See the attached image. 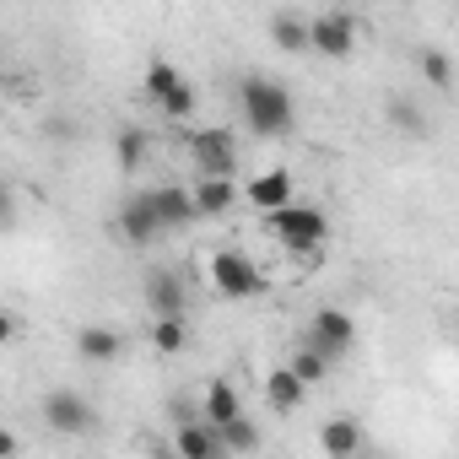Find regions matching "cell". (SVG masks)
<instances>
[{"mask_svg": "<svg viewBox=\"0 0 459 459\" xmlns=\"http://www.w3.org/2000/svg\"><path fill=\"white\" fill-rule=\"evenodd\" d=\"M238 108H244V125L260 135V141H281L287 130H292V92H287V82H276V76H244L238 82Z\"/></svg>", "mask_w": 459, "mask_h": 459, "instance_id": "6da1fadb", "label": "cell"}, {"mask_svg": "<svg viewBox=\"0 0 459 459\" xmlns=\"http://www.w3.org/2000/svg\"><path fill=\"white\" fill-rule=\"evenodd\" d=\"M298 346H308V351H319L325 362H341L351 346H357V319L346 314V308H319L308 325H303V335H298Z\"/></svg>", "mask_w": 459, "mask_h": 459, "instance_id": "7a4b0ae2", "label": "cell"}, {"mask_svg": "<svg viewBox=\"0 0 459 459\" xmlns=\"http://www.w3.org/2000/svg\"><path fill=\"white\" fill-rule=\"evenodd\" d=\"M271 233L292 249V255H314L325 238H330V216L319 205H287L271 216Z\"/></svg>", "mask_w": 459, "mask_h": 459, "instance_id": "3957f363", "label": "cell"}, {"mask_svg": "<svg viewBox=\"0 0 459 459\" xmlns=\"http://www.w3.org/2000/svg\"><path fill=\"white\" fill-rule=\"evenodd\" d=\"M211 287H216L221 298L244 303V298L265 292V276H260V265H255L244 249H216V255H211Z\"/></svg>", "mask_w": 459, "mask_h": 459, "instance_id": "277c9868", "label": "cell"}, {"mask_svg": "<svg viewBox=\"0 0 459 459\" xmlns=\"http://www.w3.org/2000/svg\"><path fill=\"white\" fill-rule=\"evenodd\" d=\"M146 98L168 114V119H189L195 114V87H189V76L178 71V65H168V60H152L146 65Z\"/></svg>", "mask_w": 459, "mask_h": 459, "instance_id": "5b68a950", "label": "cell"}, {"mask_svg": "<svg viewBox=\"0 0 459 459\" xmlns=\"http://www.w3.org/2000/svg\"><path fill=\"white\" fill-rule=\"evenodd\" d=\"M189 162L200 178H233L238 173V141L233 130H195L189 135Z\"/></svg>", "mask_w": 459, "mask_h": 459, "instance_id": "8992f818", "label": "cell"}, {"mask_svg": "<svg viewBox=\"0 0 459 459\" xmlns=\"http://www.w3.org/2000/svg\"><path fill=\"white\" fill-rule=\"evenodd\" d=\"M44 427L60 432V437H82L98 427V411L76 394V389H49L44 394Z\"/></svg>", "mask_w": 459, "mask_h": 459, "instance_id": "52a82bcc", "label": "cell"}, {"mask_svg": "<svg viewBox=\"0 0 459 459\" xmlns=\"http://www.w3.org/2000/svg\"><path fill=\"white\" fill-rule=\"evenodd\" d=\"M308 22H314V55L346 60V55L357 49V17H351V12L330 6V12H319V17H308Z\"/></svg>", "mask_w": 459, "mask_h": 459, "instance_id": "ba28073f", "label": "cell"}, {"mask_svg": "<svg viewBox=\"0 0 459 459\" xmlns=\"http://www.w3.org/2000/svg\"><path fill=\"white\" fill-rule=\"evenodd\" d=\"M141 298H146V308H152L157 319H178V314H184V303H189V292H184V276H178V271H168V265L146 271V287H141Z\"/></svg>", "mask_w": 459, "mask_h": 459, "instance_id": "9c48e42d", "label": "cell"}, {"mask_svg": "<svg viewBox=\"0 0 459 459\" xmlns=\"http://www.w3.org/2000/svg\"><path fill=\"white\" fill-rule=\"evenodd\" d=\"M146 195H152V211H157V221H162V233H178V227L200 221V211H195V189H184V184H162V189H146Z\"/></svg>", "mask_w": 459, "mask_h": 459, "instance_id": "30bf717a", "label": "cell"}, {"mask_svg": "<svg viewBox=\"0 0 459 459\" xmlns=\"http://www.w3.org/2000/svg\"><path fill=\"white\" fill-rule=\"evenodd\" d=\"M119 233H125L135 249H146V244L162 238V221H157V211H152V195H130V200L119 205Z\"/></svg>", "mask_w": 459, "mask_h": 459, "instance_id": "8fae6325", "label": "cell"}, {"mask_svg": "<svg viewBox=\"0 0 459 459\" xmlns=\"http://www.w3.org/2000/svg\"><path fill=\"white\" fill-rule=\"evenodd\" d=\"M319 448H325L330 459H362L368 432H362V421H357V416H330V421L319 427Z\"/></svg>", "mask_w": 459, "mask_h": 459, "instance_id": "7c38bea8", "label": "cell"}, {"mask_svg": "<svg viewBox=\"0 0 459 459\" xmlns=\"http://www.w3.org/2000/svg\"><path fill=\"white\" fill-rule=\"evenodd\" d=\"M173 454L178 459H227V443L211 421H184V427H173Z\"/></svg>", "mask_w": 459, "mask_h": 459, "instance_id": "4fadbf2b", "label": "cell"}, {"mask_svg": "<svg viewBox=\"0 0 459 459\" xmlns=\"http://www.w3.org/2000/svg\"><path fill=\"white\" fill-rule=\"evenodd\" d=\"M200 416H205L211 427H233V421L244 416V400H238V389L227 384V378H211V384H205V394H200Z\"/></svg>", "mask_w": 459, "mask_h": 459, "instance_id": "5bb4252c", "label": "cell"}, {"mask_svg": "<svg viewBox=\"0 0 459 459\" xmlns=\"http://www.w3.org/2000/svg\"><path fill=\"white\" fill-rule=\"evenodd\" d=\"M249 205H255V211H265V216L287 211V205H292V173H287V168L260 173V178L249 184Z\"/></svg>", "mask_w": 459, "mask_h": 459, "instance_id": "9a60e30c", "label": "cell"}, {"mask_svg": "<svg viewBox=\"0 0 459 459\" xmlns=\"http://www.w3.org/2000/svg\"><path fill=\"white\" fill-rule=\"evenodd\" d=\"M271 44L287 49V55H303V49H314V22L303 12H276L271 17Z\"/></svg>", "mask_w": 459, "mask_h": 459, "instance_id": "2e32d148", "label": "cell"}, {"mask_svg": "<svg viewBox=\"0 0 459 459\" xmlns=\"http://www.w3.org/2000/svg\"><path fill=\"white\" fill-rule=\"evenodd\" d=\"M125 351V335L119 330H108V325H82L76 330V357L82 362H114Z\"/></svg>", "mask_w": 459, "mask_h": 459, "instance_id": "e0dca14e", "label": "cell"}, {"mask_svg": "<svg viewBox=\"0 0 459 459\" xmlns=\"http://www.w3.org/2000/svg\"><path fill=\"white\" fill-rule=\"evenodd\" d=\"M303 394H308V384H303L292 368H276V373L265 378V400H271V411H281V416H292V411L303 405Z\"/></svg>", "mask_w": 459, "mask_h": 459, "instance_id": "ac0fdd59", "label": "cell"}, {"mask_svg": "<svg viewBox=\"0 0 459 459\" xmlns=\"http://www.w3.org/2000/svg\"><path fill=\"white\" fill-rule=\"evenodd\" d=\"M233 200H238L233 178H200L195 184V211L200 216H227V211H233Z\"/></svg>", "mask_w": 459, "mask_h": 459, "instance_id": "d6986e66", "label": "cell"}, {"mask_svg": "<svg viewBox=\"0 0 459 459\" xmlns=\"http://www.w3.org/2000/svg\"><path fill=\"white\" fill-rule=\"evenodd\" d=\"M114 157H119V168H125V173H141V168H146V157H152V135H146L141 125H125V130L114 135Z\"/></svg>", "mask_w": 459, "mask_h": 459, "instance_id": "ffe728a7", "label": "cell"}, {"mask_svg": "<svg viewBox=\"0 0 459 459\" xmlns=\"http://www.w3.org/2000/svg\"><path fill=\"white\" fill-rule=\"evenodd\" d=\"M384 119H389V130H400V135H411V141L427 135V114H421L411 98H389V103H384Z\"/></svg>", "mask_w": 459, "mask_h": 459, "instance_id": "44dd1931", "label": "cell"}, {"mask_svg": "<svg viewBox=\"0 0 459 459\" xmlns=\"http://www.w3.org/2000/svg\"><path fill=\"white\" fill-rule=\"evenodd\" d=\"M416 65H421L427 87H437V92H448V87H454V60H448L443 49H421V55H416Z\"/></svg>", "mask_w": 459, "mask_h": 459, "instance_id": "7402d4cb", "label": "cell"}, {"mask_svg": "<svg viewBox=\"0 0 459 459\" xmlns=\"http://www.w3.org/2000/svg\"><path fill=\"white\" fill-rule=\"evenodd\" d=\"M216 432H221L227 454H255V448H260V427H255L249 416H238L233 427H216Z\"/></svg>", "mask_w": 459, "mask_h": 459, "instance_id": "603a6c76", "label": "cell"}, {"mask_svg": "<svg viewBox=\"0 0 459 459\" xmlns=\"http://www.w3.org/2000/svg\"><path fill=\"white\" fill-rule=\"evenodd\" d=\"M152 346H157L162 357L184 351V346H189V330H184V319H157V325H152Z\"/></svg>", "mask_w": 459, "mask_h": 459, "instance_id": "cb8c5ba5", "label": "cell"}, {"mask_svg": "<svg viewBox=\"0 0 459 459\" xmlns=\"http://www.w3.org/2000/svg\"><path fill=\"white\" fill-rule=\"evenodd\" d=\"M287 368H292V373H298V378H303V384H308V389H314V384H319V378H325V373H330V368H335V362H325V357H319V351H308V346H298V351H292V362H287Z\"/></svg>", "mask_w": 459, "mask_h": 459, "instance_id": "d4e9b609", "label": "cell"}, {"mask_svg": "<svg viewBox=\"0 0 459 459\" xmlns=\"http://www.w3.org/2000/svg\"><path fill=\"white\" fill-rule=\"evenodd\" d=\"M44 135H49V141H71L76 130H71V119H60V114H55V119H44Z\"/></svg>", "mask_w": 459, "mask_h": 459, "instance_id": "484cf974", "label": "cell"}, {"mask_svg": "<svg viewBox=\"0 0 459 459\" xmlns=\"http://www.w3.org/2000/svg\"><path fill=\"white\" fill-rule=\"evenodd\" d=\"M22 454V443H17V432H0V459H17Z\"/></svg>", "mask_w": 459, "mask_h": 459, "instance_id": "4316f807", "label": "cell"}, {"mask_svg": "<svg viewBox=\"0 0 459 459\" xmlns=\"http://www.w3.org/2000/svg\"><path fill=\"white\" fill-rule=\"evenodd\" d=\"M454 335H459V319H454Z\"/></svg>", "mask_w": 459, "mask_h": 459, "instance_id": "83f0119b", "label": "cell"}]
</instances>
